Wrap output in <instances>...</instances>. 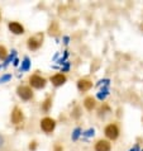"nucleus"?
<instances>
[{"label":"nucleus","mask_w":143,"mask_h":151,"mask_svg":"<svg viewBox=\"0 0 143 151\" xmlns=\"http://www.w3.org/2000/svg\"><path fill=\"white\" fill-rule=\"evenodd\" d=\"M51 102H52V100L51 99H46V102H44V104H43V109L44 111H48L49 109V106H51Z\"/></svg>","instance_id":"obj_16"},{"label":"nucleus","mask_w":143,"mask_h":151,"mask_svg":"<svg viewBox=\"0 0 143 151\" xmlns=\"http://www.w3.org/2000/svg\"><path fill=\"white\" fill-rule=\"evenodd\" d=\"M130 151H138V146H136V147H134V149H132Z\"/></svg>","instance_id":"obj_23"},{"label":"nucleus","mask_w":143,"mask_h":151,"mask_svg":"<svg viewBox=\"0 0 143 151\" xmlns=\"http://www.w3.org/2000/svg\"><path fill=\"white\" fill-rule=\"evenodd\" d=\"M54 126H56V122L52 119V118H43L41 121V127H42V129H43L44 132H47V133H49V132H52L53 129H54Z\"/></svg>","instance_id":"obj_4"},{"label":"nucleus","mask_w":143,"mask_h":151,"mask_svg":"<svg viewBox=\"0 0 143 151\" xmlns=\"http://www.w3.org/2000/svg\"><path fill=\"white\" fill-rule=\"evenodd\" d=\"M84 106L87 111H92L95 108V100L92 99V96H87V98L84 100Z\"/></svg>","instance_id":"obj_11"},{"label":"nucleus","mask_w":143,"mask_h":151,"mask_svg":"<svg viewBox=\"0 0 143 151\" xmlns=\"http://www.w3.org/2000/svg\"><path fill=\"white\" fill-rule=\"evenodd\" d=\"M6 56H8L6 48L4 46H0V60H6Z\"/></svg>","instance_id":"obj_13"},{"label":"nucleus","mask_w":143,"mask_h":151,"mask_svg":"<svg viewBox=\"0 0 143 151\" xmlns=\"http://www.w3.org/2000/svg\"><path fill=\"white\" fill-rule=\"evenodd\" d=\"M119 135V128H118L117 124H109L107 126V128H105V136L108 138H110V140H115Z\"/></svg>","instance_id":"obj_5"},{"label":"nucleus","mask_w":143,"mask_h":151,"mask_svg":"<svg viewBox=\"0 0 143 151\" xmlns=\"http://www.w3.org/2000/svg\"><path fill=\"white\" fill-rule=\"evenodd\" d=\"M9 29H10L11 33H14V35H23L24 33L23 26L18 22H10L9 23Z\"/></svg>","instance_id":"obj_7"},{"label":"nucleus","mask_w":143,"mask_h":151,"mask_svg":"<svg viewBox=\"0 0 143 151\" xmlns=\"http://www.w3.org/2000/svg\"><path fill=\"white\" fill-rule=\"evenodd\" d=\"M29 149H31V150H34V149H36V142H32L31 146H29Z\"/></svg>","instance_id":"obj_20"},{"label":"nucleus","mask_w":143,"mask_h":151,"mask_svg":"<svg viewBox=\"0 0 143 151\" xmlns=\"http://www.w3.org/2000/svg\"><path fill=\"white\" fill-rule=\"evenodd\" d=\"M43 43V33H37L28 40V47L31 50H38Z\"/></svg>","instance_id":"obj_1"},{"label":"nucleus","mask_w":143,"mask_h":151,"mask_svg":"<svg viewBox=\"0 0 143 151\" xmlns=\"http://www.w3.org/2000/svg\"><path fill=\"white\" fill-rule=\"evenodd\" d=\"M91 86H92V83L89 80H85V79H81V80L77 81V88L80 91H86V90H89Z\"/></svg>","instance_id":"obj_10"},{"label":"nucleus","mask_w":143,"mask_h":151,"mask_svg":"<svg viewBox=\"0 0 143 151\" xmlns=\"http://www.w3.org/2000/svg\"><path fill=\"white\" fill-rule=\"evenodd\" d=\"M29 66H31V61H29L28 57H26V58H24V61L22 62V68H20V70H22V71H27V70H29Z\"/></svg>","instance_id":"obj_12"},{"label":"nucleus","mask_w":143,"mask_h":151,"mask_svg":"<svg viewBox=\"0 0 143 151\" xmlns=\"http://www.w3.org/2000/svg\"><path fill=\"white\" fill-rule=\"evenodd\" d=\"M24 116H23V112L19 109V108H14L13 113H11V122L14 124H19L20 122L23 121Z\"/></svg>","instance_id":"obj_6"},{"label":"nucleus","mask_w":143,"mask_h":151,"mask_svg":"<svg viewBox=\"0 0 143 151\" xmlns=\"http://www.w3.org/2000/svg\"><path fill=\"white\" fill-rule=\"evenodd\" d=\"M51 83L53 84L54 86H60V85H64L66 83V76L64 74H56L51 78Z\"/></svg>","instance_id":"obj_8"},{"label":"nucleus","mask_w":143,"mask_h":151,"mask_svg":"<svg viewBox=\"0 0 143 151\" xmlns=\"http://www.w3.org/2000/svg\"><path fill=\"white\" fill-rule=\"evenodd\" d=\"M85 136H87V137H90V136H94V129H89V131H86L85 133H84Z\"/></svg>","instance_id":"obj_19"},{"label":"nucleus","mask_w":143,"mask_h":151,"mask_svg":"<svg viewBox=\"0 0 143 151\" xmlns=\"http://www.w3.org/2000/svg\"><path fill=\"white\" fill-rule=\"evenodd\" d=\"M80 132H81V131H80V128L75 129V131H74V135H72V140H77L79 136H80Z\"/></svg>","instance_id":"obj_18"},{"label":"nucleus","mask_w":143,"mask_h":151,"mask_svg":"<svg viewBox=\"0 0 143 151\" xmlns=\"http://www.w3.org/2000/svg\"><path fill=\"white\" fill-rule=\"evenodd\" d=\"M16 93H18L19 98H22L23 100H29L33 96V91L29 86H19L16 89Z\"/></svg>","instance_id":"obj_2"},{"label":"nucleus","mask_w":143,"mask_h":151,"mask_svg":"<svg viewBox=\"0 0 143 151\" xmlns=\"http://www.w3.org/2000/svg\"><path fill=\"white\" fill-rule=\"evenodd\" d=\"M10 79H11V75L10 74H6V75H4V76L0 78V83H5L8 80H10Z\"/></svg>","instance_id":"obj_17"},{"label":"nucleus","mask_w":143,"mask_h":151,"mask_svg":"<svg viewBox=\"0 0 143 151\" xmlns=\"http://www.w3.org/2000/svg\"><path fill=\"white\" fill-rule=\"evenodd\" d=\"M110 144L105 140H100L95 145V151H110Z\"/></svg>","instance_id":"obj_9"},{"label":"nucleus","mask_w":143,"mask_h":151,"mask_svg":"<svg viewBox=\"0 0 143 151\" xmlns=\"http://www.w3.org/2000/svg\"><path fill=\"white\" fill-rule=\"evenodd\" d=\"M56 151H61V147H56Z\"/></svg>","instance_id":"obj_24"},{"label":"nucleus","mask_w":143,"mask_h":151,"mask_svg":"<svg viewBox=\"0 0 143 151\" xmlns=\"http://www.w3.org/2000/svg\"><path fill=\"white\" fill-rule=\"evenodd\" d=\"M107 95H108V89H107V88H104L102 91H99V93H98V98L99 99H104Z\"/></svg>","instance_id":"obj_14"},{"label":"nucleus","mask_w":143,"mask_h":151,"mask_svg":"<svg viewBox=\"0 0 143 151\" xmlns=\"http://www.w3.org/2000/svg\"><path fill=\"white\" fill-rule=\"evenodd\" d=\"M3 141H4V140H3V137H1V136H0V146H1V145H3Z\"/></svg>","instance_id":"obj_22"},{"label":"nucleus","mask_w":143,"mask_h":151,"mask_svg":"<svg viewBox=\"0 0 143 151\" xmlns=\"http://www.w3.org/2000/svg\"><path fill=\"white\" fill-rule=\"evenodd\" d=\"M13 64H14V66H16V65L19 64V60H18V58H14V60H13Z\"/></svg>","instance_id":"obj_21"},{"label":"nucleus","mask_w":143,"mask_h":151,"mask_svg":"<svg viewBox=\"0 0 143 151\" xmlns=\"http://www.w3.org/2000/svg\"><path fill=\"white\" fill-rule=\"evenodd\" d=\"M29 83L33 88H37V89H42V88L46 86V80L39 75H32L29 78Z\"/></svg>","instance_id":"obj_3"},{"label":"nucleus","mask_w":143,"mask_h":151,"mask_svg":"<svg viewBox=\"0 0 143 151\" xmlns=\"http://www.w3.org/2000/svg\"><path fill=\"white\" fill-rule=\"evenodd\" d=\"M16 56V51H13V53H11V55L10 56H8L6 57V60H5V62H4V66H6L8 64H9V62L11 61V60H13V58Z\"/></svg>","instance_id":"obj_15"}]
</instances>
